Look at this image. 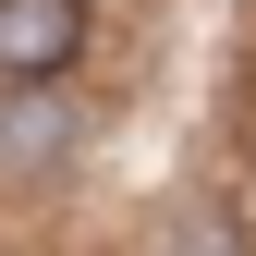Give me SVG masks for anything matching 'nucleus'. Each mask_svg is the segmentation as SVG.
I'll return each mask as SVG.
<instances>
[{
	"label": "nucleus",
	"mask_w": 256,
	"mask_h": 256,
	"mask_svg": "<svg viewBox=\"0 0 256 256\" xmlns=\"http://www.w3.org/2000/svg\"><path fill=\"white\" fill-rule=\"evenodd\" d=\"M74 146H86V110L61 86H12L0 98V171H61Z\"/></svg>",
	"instance_id": "1"
},
{
	"label": "nucleus",
	"mask_w": 256,
	"mask_h": 256,
	"mask_svg": "<svg viewBox=\"0 0 256 256\" xmlns=\"http://www.w3.org/2000/svg\"><path fill=\"white\" fill-rule=\"evenodd\" d=\"M74 49V0H0V74H49Z\"/></svg>",
	"instance_id": "2"
},
{
	"label": "nucleus",
	"mask_w": 256,
	"mask_h": 256,
	"mask_svg": "<svg viewBox=\"0 0 256 256\" xmlns=\"http://www.w3.org/2000/svg\"><path fill=\"white\" fill-rule=\"evenodd\" d=\"M171 256H244V232H232V220H220V208H196V220H183V232H171Z\"/></svg>",
	"instance_id": "3"
}]
</instances>
